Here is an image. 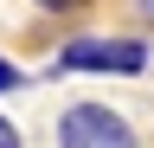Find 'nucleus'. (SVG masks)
<instances>
[{
    "label": "nucleus",
    "instance_id": "1",
    "mask_svg": "<svg viewBox=\"0 0 154 148\" xmlns=\"http://www.w3.org/2000/svg\"><path fill=\"white\" fill-rule=\"evenodd\" d=\"M58 148H135V129L109 103H71L58 116Z\"/></svg>",
    "mask_w": 154,
    "mask_h": 148
},
{
    "label": "nucleus",
    "instance_id": "2",
    "mask_svg": "<svg viewBox=\"0 0 154 148\" xmlns=\"http://www.w3.org/2000/svg\"><path fill=\"white\" fill-rule=\"evenodd\" d=\"M58 71H122V77H135V71H148V45L141 39H71L58 52Z\"/></svg>",
    "mask_w": 154,
    "mask_h": 148
},
{
    "label": "nucleus",
    "instance_id": "3",
    "mask_svg": "<svg viewBox=\"0 0 154 148\" xmlns=\"http://www.w3.org/2000/svg\"><path fill=\"white\" fill-rule=\"evenodd\" d=\"M19 84H26V77H19V65H13V58H0V90H19Z\"/></svg>",
    "mask_w": 154,
    "mask_h": 148
},
{
    "label": "nucleus",
    "instance_id": "4",
    "mask_svg": "<svg viewBox=\"0 0 154 148\" xmlns=\"http://www.w3.org/2000/svg\"><path fill=\"white\" fill-rule=\"evenodd\" d=\"M32 7H45V13H77L84 0H32Z\"/></svg>",
    "mask_w": 154,
    "mask_h": 148
},
{
    "label": "nucleus",
    "instance_id": "5",
    "mask_svg": "<svg viewBox=\"0 0 154 148\" xmlns=\"http://www.w3.org/2000/svg\"><path fill=\"white\" fill-rule=\"evenodd\" d=\"M0 148H19V129H13L7 116H0Z\"/></svg>",
    "mask_w": 154,
    "mask_h": 148
},
{
    "label": "nucleus",
    "instance_id": "6",
    "mask_svg": "<svg viewBox=\"0 0 154 148\" xmlns=\"http://www.w3.org/2000/svg\"><path fill=\"white\" fill-rule=\"evenodd\" d=\"M141 7H148V13H154V0H141Z\"/></svg>",
    "mask_w": 154,
    "mask_h": 148
}]
</instances>
